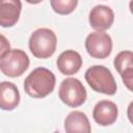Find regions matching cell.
I'll use <instances>...</instances> for the list:
<instances>
[{
    "mask_svg": "<svg viewBox=\"0 0 133 133\" xmlns=\"http://www.w3.org/2000/svg\"><path fill=\"white\" fill-rule=\"evenodd\" d=\"M64 130L68 133H89L91 128L86 114L75 110L70 112L65 117Z\"/></svg>",
    "mask_w": 133,
    "mask_h": 133,
    "instance_id": "13",
    "label": "cell"
},
{
    "mask_svg": "<svg viewBox=\"0 0 133 133\" xmlns=\"http://www.w3.org/2000/svg\"><path fill=\"white\" fill-rule=\"evenodd\" d=\"M88 21L90 26L97 31H105L113 24V10L106 5H97L89 11Z\"/></svg>",
    "mask_w": 133,
    "mask_h": 133,
    "instance_id": "7",
    "label": "cell"
},
{
    "mask_svg": "<svg viewBox=\"0 0 133 133\" xmlns=\"http://www.w3.org/2000/svg\"><path fill=\"white\" fill-rule=\"evenodd\" d=\"M28 45L34 57L46 59L54 54L57 46V37L53 30L49 28H38L31 33Z\"/></svg>",
    "mask_w": 133,
    "mask_h": 133,
    "instance_id": "2",
    "label": "cell"
},
{
    "mask_svg": "<svg viewBox=\"0 0 133 133\" xmlns=\"http://www.w3.org/2000/svg\"><path fill=\"white\" fill-rule=\"evenodd\" d=\"M85 49L92 58H107L112 51V39L105 31L91 32L85 39Z\"/></svg>",
    "mask_w": 133,
    "mask_h": 133,
    "instance_id": "6",
    "label": "cell"
},
{
    "mask_svg": "<svg viewBox=\"0 0 133 133\" xmlns=\"http://www.w3.org/2000/svg\"><path fill=\"white\" fill-rule=\"evenodd\" d=\"M20 103V92L18 87L8 81L0 83V109L14 110Z\"/></svg>",
    "mask_w": 133,
    "mask_h": 133,
    "instance_id": "12",
    "label": "cell"
},
{
    "mask_svg": "<svg viewBox=\"0 0 133 133\" xmlns=\"http://www.w3.org/2000/svg\"><path fill=\"white\" fill-rule=\"evenodd\" d=\"M21 9V0H0V26L7 28L16 25Z\"/></svg>",
    "mask_w": 133,
    "mask_h": 133,
    "instance_id": "10",
    "label": "cell"
},
{
    "mask_svg": "<svg viewBox=\"0 0 133 133\" xmlns=\"http://www.w3.org/2000/svg\"><path fill=\"white\" fill-rule=\"evenodd\" d=\"M118 110L115 103L108 100L100 101L96 104L92 111V117L95 122L103 127L112 125L117 118Z\"/></svg>",
    "mask_w": 133,
    "mask_h": 133,
    "instance_id": "8",
    "label": "cell"
},
{
    "mask_svg": "<svg viewBox=\"0 0 133 133\" xmlns=\"http://www.w3.org/2000/svg\"><path fill=\"white\" fill-rule=\"evenodd\" d=\"M25 1L30 4H37V3H41L43 0H25Z\"/></svg>",
    "mask_w": 133,
    "mask_h": 133,
    "instance_id": "16",
    "label": "cell"
},
{
    "mask_svg": "<svg viewBox=\"0 0 133 133\" xmlns=\"http://www.w3.org/2000/svg\"><path fill=\"white\" fill-rule=\"evenodd\" d=\"M56 64L61 74L70 76L76 74L80 70L82 65V58L75 50H66L58 56Z\"/></svg>",
    "mask_w": 133,
    "mask_h": 133,
    "instance_id": "11",
    "label": "cell"
},
{
    "mask_svg": "<svg viewBox=\"0 0 133 133\" xmlns=\"http://www.w3.org/2000/svg\"><path fill=\"white\" fill-rule=\"evenodd\" d=\"M58 96L62 103L69 107L76 108L84 104L87 94L80 80L70 77L61 82L58 89Z\"/></svg>",
    "mask_w": 133,
    "mask_h": 133,
    "instance_id": "4",
    "label": "cell"
},
{
    "mask_svg": "<svg viewBox=\"0 0 133 133\" xmlns=\"http://www.w3.org/2000/svg\"><path fill=\"white\" fill-rule=\"evenodd\" d=\"M114 68L121 75L124 84L129 90H132L133 83V53L132 51L119 52L113 61Z\"/></svg>",
    "mask_w": 133,
    "mask_h": 133,
    "instance_id": "9",
    "label": "cell"
},
{
    "mask_svg": "<svg viewBox=\"0 0 133 133\" xmlns=\"http://www.w3.org/2000/svg\"><path fill=\"white\" fill-rule=\"evenodd\" d=\"M52 9L58 15H69L75 10L78 0H50Z\"/></svg>",
    "mask_w": 133,
    "mask_h": 133,
    "instance_id": "14",
    "label": "cell"
},
{
    "mask_svg": "<svg viewBox=\"0 0 133 133\" xmlns=\"http://www.w3.org/2000/svg\"><path fill=\"white\" fill-rule=\"evenodd\" d=\"M55 75L46 68L34 69L24 81L25 92L32 98H45L50 95L55 87Z\"/></svg>",
    "mask_w": 133,
    "mask_h": 133,
    "instance_id": "1",
    "label": "cell"
},
{
    "mask_svg": "<svg viewBox=\"0 0 133 133\" xmlns=\"http://www.w3.org/2000/svg\"><path fill=\"white\" fill-rule=\"evenodd\" d=\"M28 66L29 58L27 54L20 49H12L0 58V71L10 78L21 76Z\"/></svg>",
    "mask_w": 133,
    "mask_h": 133,
    "instance_id": "5",
    "label": "cell"
},
{
    "mask_svg": "<svg viewBox=\"0 0 133 133\" xmlns=\"http://www.w3.org/2000/svg\"><path fill=\"white\" fill-rule=\"evenodd\" d=\"M85 80L88 85L97 92L113 96L117 86L110 70L104 65H92L85 72Z\"/></svg>",
    "mask_w": 133,
    "mask_h": 133,
    "instance_id": "3",
    "label": "cell"
},
{
    "mask_svg": "<svg viewBox=\"0 0 133 133\" xmlns=\"http://www.w3.org/2000/svg\"><path fill=\"white\" fill-rule=\"evenodd\" d=\"M10 51V44L8 39L0 33V58H2L6 53Z\"/></svg>",
    "mask_w": 133,
    "mask_h": 133,
    "instance_id": "15",
    "label": "cell"
}]
</instances>
